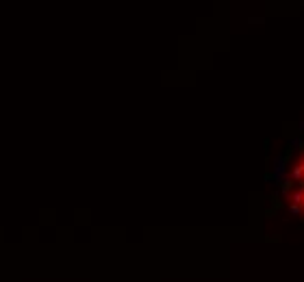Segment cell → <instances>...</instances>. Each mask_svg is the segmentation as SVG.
Listing matches in <instances>:
<instances>
[{"instance_id": "cell-1", "label": "cell", "mask_w": 304, "mask_h": 282, "mask_svg": "<svg viewBox=\"0 0 304 282\" xmlns=\"http://www.w3.org/2000/svg\"><path fill=\"white\" fill-rule=\"evenodd\" d=\"M291 178H294V181H304V157L298 161L296 167L291 170Z\"/></svg>"}]
</instances>
